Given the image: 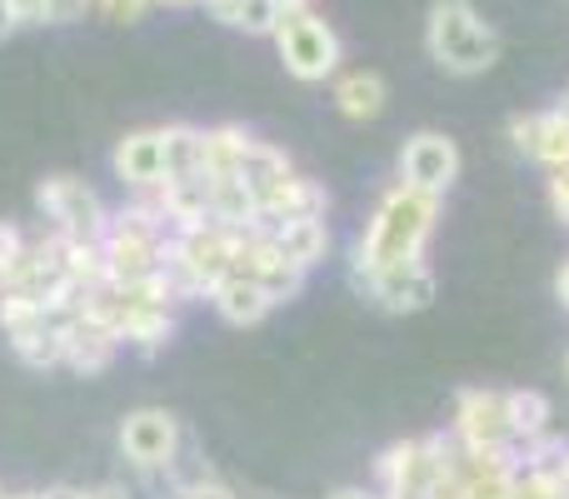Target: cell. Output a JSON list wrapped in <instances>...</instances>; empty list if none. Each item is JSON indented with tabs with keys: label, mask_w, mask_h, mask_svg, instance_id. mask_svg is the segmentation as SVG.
<instances>
[{
	"label": "cell",
	"mask_w": 569,
	"mask_h": 499,
	"mask_svg": "<svg viewBox=\"0 0 569 499\" xmlns=\"http://www.w3.org/2000/svg\"><path fill=\"white\" fill-rule=\"evenodd\" d=\"M440 210H445L440 196H425V190H410L395 180V186L375 200L365 230L355 236L350 275L365 280V275L390 270V265L425 260V250H430V240H435V226H440Z\"/></svg>",
	"instance_id": "1"
},
{
	"label": "cell",
	"mask_w": 569,
	"mask_h": 499,
	"mask_svg": "<svg viewBox=\"0 0 569 499\" xmlns=\"http://www.w3.org/2000/svg\"><path fill=\"white\" fill-rule=\"evenodd\" d=\"M425 50L445 76H485L500 60V36L470 0H435L425 16Z\"/></svg>",
	"instance_id": "2"
},
{
	"label": "cell",
	"mask_w": 569,
	"mask_h": 499,
	"mask_svg": "<svg viewBox=\"0 0 569 499\" xmlns=\"http://www.w3.org/2000/svg\"><path fill=\"white\" fill-rule=\"evenodd\" d=\"M236 236L240 230H226L216 220H200V226H186L170 236V260L166 275L176 280L180 300H210L220 280L236 265Z\"/></svg>",
	"instance_id": "3"
},
{
	"label": "cell",
	"mask_w": 569,
	"mask_h": 499,
	"mask_svg": "<svg viewBox=\"0 0 569 499\" xmlns=\"http://www.w3.org/2000/svg\"><path fill=\"white\" fill-rule=\"evenodd\" d=\"M450 440L465 455H520L510 425V395L475 385V390L455 395V415H450Z\"/></svg>",
	"instance_id": "4"
},
{
	"label": "cell",
	"mask_w": 569,
	"mask_h": 499,
	"mask_svg": "<svg viewBox=\"0 0 569 499\" xmlns=\"http://www.w3.org/2000/svg\"><path fill=\"white\" fill-rule=\"evenodd\" d=\"M270 40H276L284 70H290L295 80H305V86H320V80L340 76V36H335V26L320 10L284 16Z\"/></svg>",
	"instance_id": "5"
},
{
	"label": "cell",
	"mask_w": 569,
	"mask_h": 499,
	"mask_svg": "<svg viewBox=\"0 0 569 499\" xmlns=\"http://www.w3.org/2000/svg\"><path fill=\"white\" fill-rule=\"evenodd\" d=\"M36 206L46 210L50 230L66 240H90V246H96V240H106V230H110L106 200L76 176H46L36 186Z\"/></svg>",
	"instance_id": "6"
},
{
	"label": "cell",
	"mask_w": 569,
	"mask_h": 499,
	"mask_svg": "<svg viewBox=\"0 0 569 499\" xmlns=\"http://www.w3.org/2000/svg\"><path fill=\"white\" fill-rule=\"evenodd\" d=\"M120 455L136 465L140 475H156L170 470L180 455V420L160 405H140L120 420Z\"/></svg>",
	"instance_id": "7"
},
{
	"label": "cell",
	"mask_w": 569,
	"mask_h": 499,
	"mask_svg": "<svg viewBox=\"0 0 569 499\" xmlns=\"http://www.w3.org/2000/svg\"><path fill=\"white\" fill-rule=\"evenodd\" d=\"M400 186L425 190V196H450V186L460 180V146L445 130H415L400 146Z\"/></svg>",
	"instance_id": "8"
},
{
	"label": "cell",
	"mask_w": 569,
	"mask_h": 499,
	"mask_svg": "<svg viewBox=\"0 0 569 499\" xmlns=\"http://www.w3.org/2000/svg\"><path fill=\"white\" fill-rule=\"evenodd\" d=\"M355 285H360V290L370 295L380 310H390V315H420V310H430L435 290H440L430 260L390 265V270H375V275H365V280H355Z\"/></svg>",
	"instance_id": "9"
},
{
	"label": "cell",
	"mask_w": 569,
	"mask_h": 499,
	"mask_svg": "<svg viewBox=\"0 0 569 499\" xmlns=\"http://www.w3.org/2000/svg\"><path fill=\"white\" fill-rule=\"evenodd\" d=\"M330 210V190L310 176H284L280 186H270L266 196L256 200V230H270V226H284V220H325Z\"/></svg>",
	"instance_id": "10"
},
{
	"label": "cell",
	"mask_w": 569,
	"mask_h": 499,
	"mask_svg": "<svg viewBox=\"0 0 569 499\" xmlns=\"http://www.w3.org/2000/svg\"><path fill=\"white\" fill-rule=\"evenodd\" d=\"M110 170L120 176V186H130L136 196L166 186V126L156 130H130L110 156Z\"/></svg>",
	"instance_id": "11"
},
{
	"label": "cell",
	"mask_w": 569,
	"mask_h": 499,
	"mask_svg": "<svg viewBox=\"0 0 569 499\" xmlns=\"http://www.w3.org/2000/svg\"><path fill=\"white\" fill-rule=\"evenodd\" d=\"M60 335H66V365L80 370V375H100L120 350V335L110 330L106 320L86 315V310L70 315V320H60Z\"/></svg>",
	"instance_id": "12"
},
{
	"label": "cell",
	"mask_w": 569,
	"mask_h": 499,
	"mask_svg": "<svg viewBox=\"0 0 569 499\" xmlns=\"http://www.w3.org/2000/svg\"><path fill=\"white\" fill-rule=\"evenodd\" d=\"M260 236L280 250V260H290L295 270H305V275H310L315 265H325V255H330V226H325V220H284V226H270V230H260Z\"/></svg>",
	"instance_id": "13"
},
{
	"label": "cell",
	"mask_w": 569,
	"mask_h": 499,
	"mask_svg": "<svg viewBox=\"0 0 569 499\" xmlns=\"http://www.w3.org/2000/svg\"><path fill=\"white\" fill-rule=\"evenodd\" d=\"M330 100L345 120H375L390 100V86H385L380 70H340L330 86Z\"/></svg>",
	"instance_id": "14"
},
{
	"label": "cell",
	"mask_w": 569,
	"mask_h": 499,
	"mask_svg": "<svg viewBox=\"0 0 569 499\" xmlns=\"http://www.w3.org/2000/svg\"><path fill=\"white\" fill-rule=\"evenodd\" d=\"M250 130L246 126H210L200 130V176L206 180H236L240 160L250 150Z\"/></svg>",
	"instance_id": "15"
},
{
	"label": "cell",
	"mask_w": 569,
	"mask_h": 499,
	"mask_svg": "<svg viewBox=\"0 0 569 499\" xmlns=\"http://www.w3.org/2000/svg\"><path fill=\"white\" fill-rule=\"evenodd\" d=\"M210 305H216L220 320L240 325V330H246V325H260L270 310H276V305H270V295L260 290L256 280H246V275H226V280L210 290Z\"/></svg>",
	"instance_id": "16"
},
{
	"label": "cell",
	"mask_w": 569,
	"mask_h": 499,
	"mask_svg": "<svg viewBox=\"0 0 569 499\" xmlns=\"http://www.w3.org/2000/svg\"><path fill=\"white\" fill-rule=\"evenodd\" d=\"M10 355L30 370H56L66 365V335H60V320H40V325H26V330H10Z\"/></svg>",
	"instance_id": "17"
},
{
	"label": "cell",
	"mask_w": 569,
	"mask_h": 499,
	"mask_svg": "<svg viewBox=\"0 0 569 499\" xmlns=\"http://www.w3.org/2000/svg\"><path fill=\"white\" fill-rule=\"evenodd\" d=\"M284 176H295V160L284 156L280 146H270V140H250V150H246V160H240V186L250 190V196H266L270 186H280ZM260 220V216H256Z\"/></svg>",
	"instance_id": "18"
},
{
	"label": "cell",
	"mask_w": 569,
	"mask_h": 499,
	"mask_svg": "<svg viewBox=\"0 0 569 499\" xmlns=\"http://www.w3.org/2000/svg\"><path fill=\"white\" fill-rule=\"evenodd\" d=\"M210 10V20L230 30H246V36H276L280 26V10L270 0H200Z\"/></svg>",
	"instance_id": "19"
},
{
	"label": "cell",
	"mask_w": 569,
	"mask_h": 499,
	"mask_svg": "<svg viewBox=\"0 0 569 499\" xmlns=\"http://www.w3.org/2000/svg\"><path fill=\"white\" fill-rule=\"evenodd\" d=\"M530 160H535V166H545L550 176H555V170H569V110L565 106L540 110V120H535Z\"/></svg>",
	"instance_id": "20"
},
{
	"label": "cell",
	"mask_w": 569,
	"mask_h": 499,
	"mask_svg": "<svg viewBox=\"0 0 569 499\" xmlns=\"http://www.w3.org/2000/svg\"><path fill=\"white\" fill-rule=\"evenodd\" d=\"M505 395H510V425H515V440H520V450H530L535 440L555 435L550 430V420H555L550 395H540V390H505Z\"/></svg>",
	"instance_id": "21"
},
{
	"label": "cell",
	"mask_w": 569,
	"mask_h": 499,
	"mask_svg": "<svg viewBox=\"0 0 569 499\" xmlns=\"http://www.w3.org/2000/svg\"><path fill=\"white\" fill-rule=\"evenodd\" d=\"M170 335H176V310H130L120 325V345H136L146 355L170 345Z\"/></svg>",
	"instance_id": "22"
},
{
	"label": "cell",
	"mask_w": 569,
	"mask_h": 499,
	"mask_svg": "<svg viewBox=\"0 0 569 499\" xmlns=\"http://www.w3.org/2000/svg\"><path fill=\"white\" fill-rule=\"evenodd\" d=\"M176 180H200V130L196 126H166V186Z\"/></svg>",
	"instance_id": "23"
},
{
	"label": "cell",
	"mask_w": 569,
	"mask_h": 499,
	"mask_svg": "<svg viewBox=\"0 0 569 499\" xmlns=\"http://www.w3.org/2000/svg\"><path fill=\"white\" fill-rule=\"evenodd\" d=\"M26 250H30L26 230L10 226V220H0V285H6L10 275H16V265L26 260Z\"/></svg>",
	"instance_id": "24"
},
{
	"label": "cell",
	"mask_w": 569,
	"mask_h": 499,
	"mask_svg": "<svg viewBox=\"0 0 569 499\" xmlns=\"http://www.w3.org/2000/svg\"><path fill=\"white\" fill-rule=\"evenodd\" d=\"M90 10H96V0H46L40 26H76V20L90 16Z\"/></svg>",
	"instance_id": "25"
},
{
	"label": "cell",
	"mask_w": 569,
	"mask_h": 499,
	"mask_svg": "<svg viewBox=\"0 0 569 499\" xmlns=\"http://www.w3.org/2000/svg\"><path fill=\"white\" fill-rule=\"evenodd\" d=\"M535 120H540V110H520V116H510V126H505L510 150L525 160H530V150H535Z\"/></svg>",
	"instance_id": "26"
},
{
	"label": "cell",
	"mask_w": 569,
	"mask_h": 499,
	"mask_svg": "<svg viewBox=\"0 0 569 499\" xmlns=\"http://www.w3.org/2000/svg\"><path fill=\"white\" fill-rule=\"evenodd\" d=\"M150 6H156V0H96V10L106 20H116V26H136V20H146Z\"/></svg>",
	"instance_id": "27"
},
{
	"label": "cell",
	"mask_w": 569,
	"mask_h": 499,
	"mask_svg": "<svg viewBox=\"0 0 569 499\" xmlns=\"http://www.w3.org/2000/svg\"><path fill=\"white\" fill-rule=\"evenodd\" d=\"M180 499H236V490H230L226 480H216V475H196V480L180 490Z\"/></svg>",
	"instance_id": "28"
},
{
	"label": "cell",
	"mask_w": 569,
	"mask_h": 499,
	"mask_svg": "<svg viewBox=\"0 0 569 499\" xmlns=\"http://www.w3.org/2000/svg\"><path fill=\"white\" fill-rule=\"evenodd\" d=\"M545 196H550V210L560 226H569V170H555L550 186H545Z\"/></svg>",
	"instance_id": "29"
},
{
	"label": "cell",
	"mask_w": 569,
	"mask_h": 499,
	"mask_svg": "<svg viewBox=\"0 0 569 499\" xmlns=\"http://www.w3.org/2000/svg\"><path fill=\"white\" fill-rule=\"evenodd\" d=\"M20 26H26V20H20L16 0H0V40H10V36H16Z\"/></svg>",
	"instance_id": "30"
},
{
	"label": "cell",
	"mask_w": 569,
	"mask_h": 499,
	"mask_svg": "<svg viewBox=\"0 0 569 499\" xmlns=\"http://www.w3.org/2000/svg\"><path fill=\"white\" fill-rule=\"evenodd\" d=\"M325 499H385L375 485H340V490H330Z\"/></svg>",
	"instance_id": "31"
},
{
	"label": "cell",
	"mask_w": 569,
	"mask_h": 499,
	"mask_svg": "<svg viewBox=\"0 0 569 499\" xmlns=\"http://www.w3.org/2000/svg\"><path fill=\"white\" fill-rule=\"evenodd\" d=\"M16 10H20V20H26V26H40V16H46V0H16Z\"/></svg>",
	"instance_id": "32"
},
{
	"label": "cell",
	"mask_w": 569,
	"mask_h": 499,
	"mask_svg": "<svg viewBox=\"0 0 569 499\" xmlns=\"http://www.w3.org/2000/svg\"><path fill=\"white\" fill-rule=\"evenodd\" d=\"M270 6H276L284 20V16H300V10H315V0H270Z\"/></svg>",
	"instance_id": "33"
},
{
	"label": "cell",
	"mask_w": 569,
	"mask_h": 499,
	"mask_svg": "<svg viewBox=\"0 0 569 499\" xmlns=\"http://www.w3.org/2000/svg\"><path fill=\"white\" fill-rule=\"evenodd\" d=\"M86 499H130L126 485H96V490H86Z\"/></svg>",
	"instance_id": "34"
},
{
	"label": "cell",
	"mask_w": 569,
	"mask_h": 499,
	"mask_svg": "<svg viewBox=\"0 0 569 499\" xmlns=\"http://www.w3.org/2000/svg\"><path fill=\"white\" fill-rule=\"evenodd\" d=\"M555 300H560L565 310H569V260L560 265V275H555Z\"/></svg>",
	"instance_id": "35"
},
{
	"label": "cell",
	"mask_w": 569,
	"mask_h": 499,
	"mask_svg": "<svg viewBox=\"0 0 569 499\" xmlns=\"http://www.w3.org/2000/svg\"><path fill=\"white\" fill-rule=\"evenodd\" d=\"M40 499H86V490H76V485H50Z\"/></svg>",
	"instance_id": "36"
},
{
	"label": "cell",
	"mask_w": 569,
	"mask_h": 499,
	"mask_svg": "<svg viewBox=\"0 0 569 499\" xmlns=\"http://www.w3.org/2000/svg\"><path fill=\"white\" fill-rule=\"evenodd\" d=\"M156 6H200V0H156Z\"/></svg>",
	"instance_id": "37"
},
{
	"label": "cell",
	"mask_w": 569,
	"mask_h": 499,
	"mask_svg": "<svg viewBox=\"0 0 569 499\" xmlns=\"http://www.w3.org/2000/svg\"><path fill=\"white\" fill-rule=\"evenodd\" d=\"M0 499H40V495H0Z\"/></svg>",
	"instance_id": "38"
},
{
	"label": "cell",
	"mask_w": 569,
	"mask_h": 499,
	"mask_svg": "<svg viewBox=\"0 0 569 499\" xmlns=\"http://www.w3.org/2000/svg\"><path fill=\"white\" fill-rule=\"evenodd\" d=\"M560 106H565V110H569V90H565V100H560Z\"/></svg>",
	"instance_id": "39"
},
{
	"label": "cell",
	"mask_w": 569,
	"mask_h": 499,
	"mask_svg": "<svg viewBox=\"0 0 569 499\" xmlns=\"http://www.w3.org/2000/svg\"><path fill=\"white\" fill-rule=\"evenodd\" d=\"M565 375H569V350H565Z\"/></svg>",
	"instance_id": "40"
},
{
	"label": "cell",
	"mask_w": 569,
	"mask_h": 499,
	"mask_svg": "<svg viewBox=\"0 0 569 499\" xmlns=\"http://www.w3.org/2000/svg\"><path fill=\"white\" fill-rule=\"evenodd\" d=\"M0 495H6V490H0Z\"/></svg>",
	"instance_id": "41"
}]
</instances>
